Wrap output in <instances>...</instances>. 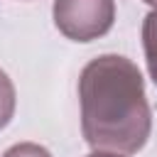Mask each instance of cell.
Listing matches in <instances>:
<instances>
[{"instance_id":"obj_4","label":"cell","mask_w":157,"mask_h":157,"mask_svg":"<svg viewBox=\"0 0 157 157\" xmlns=\"http://www.w3.org/2000/svg\"><path fill=\"white\" fill-rule=\"evenodd\" d=\"M15 115V86L10 76L0 69V130L12 120Z\"/></svg>"},{"instance_id":"obj_5","label":"cell","mask_w":157,"mask_h":157,"mask_svg":"<svg viewBox=\"0 0 157 157\" xmlns=\"http://www.w3.org/2000/svg\"><path fill=\"white\" fill-rule=\"evenodd\" d=\"M2 157H52V155L37 142H20V145H12Z\"/></svg>"},{"instance_id":"obj_6","label":"cell","mask_w":157,"mask_h":157,"mask_svg":"<svg viewBox=\"0 0 157 157\" xmlns=\"http://www.w3.org/2000/svg\"><path fill=\"white\" fill-rule=\"evenodd\" d=\"M86 157H120V155H115V152H91Z\"/></svg>"},{"instance_id":"obj_1","label":"cell","mask_w":157,"mask_h":157,"mask_svg":"<svg viewBox=\"0 0 157 157\" xmlns=\"http://www.w3.org/2000/svg\"><path fill=\"white\" fill-rule=\"evenodd\" d=\"M81 132L98 152L135 155L150 137L152 115L140 69L120 54L88 61L78 78Z\"/></svg>"},{"instance_id":"obj_2","label":"cell","mask_w":157,"mask_h":157,"mask_svg":"<svg viewBox=\"0 0 157 157\" xmlns=\"http://www.w3.org/2000/svg\"><path fill=\"white\" fill-rule=\"evenodd\" d=\"M54 25L74 42H93L110 32L115 20L113 0H54Z\"/></svg>"},{"instance_id":"obj_3","label":"cell","mask_w":157,"mask_h":157,"mask_svg":"<svg viewBox=\"0 0 157 157\" xmlns=\"http://www.w3.org/2000/svg\"><path fill=\"white\" fill-rule=\"evenodd\" d=\"M142 47H145L147 71L157 86V5L152 12H147V17L142 22Z\"/></svg>"},{"instance_id":"obj_7","label":"cell","mask_w":157,"mask_h":157,"mask_svg":"<svg viewBox=\"0 0 157 157\" xmlns=\"http://www.w3.org/2000/svg\"><path fill=\"white\" fill-rule=\"evenodd\" d=\"M142 2H150V5H157V0H142Z\"/></svg>"}]
</instances>
